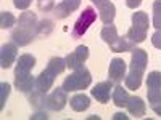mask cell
I'll return each mask as SVG.
<instances>
[{"label":"cell","instance_id":"obj_1","mask_svg":"<svg viewBox=\"0 0 161 120\" xmlns=\"http://www.w3.org/2000/svg\"><path fill=\"white\" fill-rule=\"evenodd\" d=\"M148 64V55L142 48H134L132 50V58H130V72L124 78L126 87L129 90H139L142 85V78Z\"/></svg>","mask_w":161,"mask_h":120},{"label":"cell","instance_id":"obj_2","mask_svg":"<svg viewBox=\"0 0 161 120\" xmlns=\"http://www.w3.org/2000/svg\"><path fill=\"white\" fill-rule=\"evenodd\" d=\"M148 15L145 11H136L132 13V28L127 31V37L134 43H142L147 38V31H148Z\"/></svg>","mask_w":161,"mask_h":120},{"label":"cell","instance_id":"obj_3","mask_svg":"<svg viewBox=\"0 0 161 120\" xmlns=\"http://www.w3.org/2000/svg\"><path fill=\"white\" fill-rule=\"evenodd\" d=\"M90 83H92V75H90V71L86 68V66H82V68L76 69V71H74V74H71L69 77H66L61 87L69 93V91L86 90Z\"/></svg>","mask_w":161,"mask_h":120},{"label":"cell","instance_id":"obj_4","mask_svg":"<svg viewBox=\"0 0 161 120\" xmlns=\"http://www.w3.org/2000/svg\"><path fill=\"white\" fill-rule=\"evenodd\" d=\"M95 21H97V11L93 10L92 7L84 8V11L80 13V16L76 19V22L73 26V37L74 38H80Z\"/></svg>","mask_w":161,"mask_h":120},{"label":"cell","instance_id":"obj_5","mask_svg":"<svg viewBox=\"0 0 161 120\" xmlns=\"http://www.w3.org/2000/svg\"><path fill=\"white\" fill-rule=\"evenodd\" d=\"M66 91L63 87L61 88H57L53 90L50 95L47 96V101H45V108L50 109V111H63V108L66 106V102H68V96H66Z\"/></svg>","mask_w":161,"mask_h":120},{"label":"cell","instance_id":"obj_6","mask_svg":"<svg viewBox=\"0 0 161 120\" xmlns=\"http://www.w3.org/2000/svg\"><path fill=\"white\" fill-rule=\"evenodd\" d=\"M36 35H37V29H34V28H26V26H19V24H18V28L13 29V32H11L13 42H15L16 45H19V47L29 45L32 40H34Z\"/></svg>","mask_w":161,"mask_h":120},{"label":"cell","instance_id":"obj_7","mask_svg":"<svg viewBox=\"0 0 161 120\" xmlns=\"http://www.w3.org/2000/svg\"><path fill=\"white\" fill-rule=\"evenodd\" d=\"M89 58V48L86 45H79L73 53H69L68 56H66V66H68L69 69H79V68H82L84 62L87 61Z\"/></svg>","mask_w":161,"mask_h":120},{"label":"cell","instance_id":"obj_8","mask_svg":"<svg viewBox=\"0 0 161 120\" xmlns=\"http://www.w3.org/2000/svg\"><path fill=\"white\" fill-rule=\"evenodd\" d=\"M93 5H97V10L100 13V19L103 24H111L116 16V7L110 0H92Z\"/></svg>","mask_w":161,"mask_h":120},{"label":"cell","instance_id":"obj_9","mask_svg":"<svg viewBox=\"0 0 161 120\" xmlns=\"http://www.w3.org/2000/svg\"><path fill=\"white\" fill-rule=\"evenodd\" d=\"M16 55H18V45L15 42L3 43L2 50H0V66H2V69H10L16 59Z\"/></svg>","mask_w":161,"mask_h":120},{"label":"cell","instance_id":"obj_10","mask_svg":"<svg viewBox=\"0 0 161 120\" xmlns=\"http://www.w3.org/2000/svg\"><path fill=\"white\" fill-rule=\"evenodd\" d=\"M126 69H127V66H126L124 59L113 58L111 62H110V69H108L110 80H111V82H114V83L123 82V78H126Z\"/></svg>","mask_w":161,"mask_h":120},{"label":"cell","instance_id":"obj_11","mask_svg":"<svg viewBox=\"0 0 161 120\" xmlns=\"http://www.w3.org/2000/svg\"><path fill=\"white\" fill-rule=\"evenodd\" d=\"M92 96L95 98L98 102H108L110 101V96H111V93H113V83H111V80H108V82H100L97 83L95 87L92 88Z\"/></svg>","mask_w":161,"mask_h":120},{"label":"cell","instance_id":"obj_12","mask_svg":"<svg viewBox=\"0 0 161 120\" xmlns=\"http://www.w3.org/2000/svg\"><path fill=\"white\" fill-rule=\"evenodd\" d=\"M80 7V0H63L61 3H58L53 11H55V16L58 19H64L68 18L73 11H76Z\"/></svg>","mask_w":161,"mask_h":120},{"label":"cell","instance_id":"obj_13","mask_svg":"<svg viewBox=\"0 0 161 120\" xmlns=\"http://www.w3.org/2000/svg\"><path fill=\"white\" fill-rule=\"evenodd\" d=\"M36 66V58L32 55H21L16 62V69L15 75H24V74H31V71Z\"/></svg>","mask_w":161,"mask_h":120},{"label":"cell","instance_id":"obj_14","mask_svg":"<svg viewBox=\"0 0 161 120\" xmlns=\"http://www.w3.org/2000/svg\"><path fill=\"white\" fill-rule=\"evenodd\" d=\"M126 108H127L129 114H130V115H134L136 118L143 117V115H145V111H147V106H145L143 99H142V98H139V96H130Z\"/></svg>","mask_w":161,"mask_h":120},{"label":"cell","instance_id":"obj_15","mask_svg":"<svg viewBox=\"0 0 161 120\" xmlns=\"http://www.w3.org/2000/svg\"><path fill=\"white\" fill-rule=\"evenodd\" d=\"M15 87L23 93H31L36 88V78L31 74L15 75Z\"/></svg>","mask_w":161,"mask_h":120},{"label":"cell","instance_id":"obj_16","mask_svg":"<svg viewBox=\"0 0 161 120\" xmlns=\"http://www.w3.org/2000/svg\"><path fill=\"white\" fill-rule=\"evenodd\" d=\"M53 82H55V77L50 75V74L44 69L42 72L37 75V78H36V88L40 90V91H45V93H47V91L53 87Z\"/></svg>","mask_w":161,"mask_h":120},{"label":"cell","instance_id":"obj_17","mask_svg":"<svg viewBox=\"0 0 161 120\" xmlns=\"http://www.w3.org/2000/svg\"><path fill=\"white\" fill-rule=\"evenodd\" d=\"M111 98H113V102L118 106V108H126L127 102H129V93L127 90H124L121 85H116L113 88V93H111Z\"/></svg>","mask_w":161,"mask_h":120},{"label":"cell","instance_id":"obj_18","mask_svg":"<svg viewBox=\"0 0 161 120\" xmlns=\"http://www.w3.org/2000/svg\"><path fill=\"white\" fill-rule=\"evenodd\" d=\"M100 35H102V38H103V42L108 43L110 47H113V45L118 42V38H119L118 29H116V26H114L113 22H111V24H105V28L102 29Z\"/></svg>","mask_w":161,"mask_h":120},{"label":"cell","instance_id":"obj_19","mask_svg":"<svg viewBox=\"0 0 161 120\" xmlns=\"http://www.w3.org/2000/svg\"><path fill=\"white\" fill-rule=\"evenodd\" d=\"M66 68H68V66H66V59H64V58H52V59L48 61V64H47L45 71H47L50 75L57 77V75L61 74Z\"/></svg>","mask_w":161,"mask_h":120},{"label":"cell","instance_id":"obj_20","mask_svg":"<svg viewBox=\"0 0 161 120\" xmlns=\"http://www.w3.org/2000/svg\"><path fill=\"white\" fill-rule=\"evenodd\" d=\"M71 109L76 112H84L86 109H89L90 106V98L87 95H74L69 101Z\"/></svg>","mask_w":161,"mask_h":120},{"label":"cell","instance_id":"obj_21","mask_svg":"<svg viewBox=\"0 0 161 120\" xmlns=\"http://www.w3.org/2000/svg\"><path fill=\"white\" fill-rule=\"evenodd\" d=\"M45 101H47V96H45V91H40L37 88H34L29 95V102L31 106H34L36 109H42L45 108Z\"/></svg>","mask_w":161,"mask_h":120},{"label":"cell","instance_id":"obj_22","mask_svg":"<svg viewBox=\"0 0 161 120\" xmlns=\"http://www.w3.org/2000/svg\"><path fill=\"white\" fill-rule=\"evenodd\" d=\"M110 48H111V51H114V53H119V51H132L134 48H136V43H134L132 40L126 35V37H119L118 42H116L113 47H110Z\"/></svg>","mask_w":161,"mask_h":120},{"label":"cell","instance_id":"obj_23","mask_svg":"<svg viewBox=\"0 0 161 120\" xmlns=\"http://www.w3.org/2000/svg\"><path fill=\"white\" fill-rule=\"evenodd\" d=\"M18 24L19 26H26V28H34V29H37V16H36V13H32V11H24V13H21L19 15V18H18Z\"/></svg>","mask_w":161,"mask_h":120},{"label":"cell","instance_id":"obj_24","mask_svg":"<svg viewBox=\"0 0 161 120\" xmlns=\"http://www.w3.org/2000/svg\"><path fill=\"white\" fill-rule=\"evenodd\" d=\"M147 88L148 90L161 88V72L153 71V72L148 74V77H147Z\"/></svg>","mask_w":161,"mask_h":120},{"label":"cell","instance_id":"obj_25","mask_svg":"<svg viewBox=\"0 0 161 120\" xmlns=\"http://www.w3.org/2000/svg\"><path fill=\"white\" fill-rule=\"evenodd\" d=\"M15 22H16V18L13 16L10 11H2V13H0V28H2V29L13 28Z\"/></svg>","mask_w":161,"mask_h":120},{"label":"cell","instance_id":"obj_26","mask_svg":"<svg viewBox=\"0 0 161 120\" xmlns=\"http://www.w3.org/2000/svg\"><path fill=\"white\" fill-rule=\"evenodd\" d=\"M153 28L156 31L161 29V0L153 2Z\"/></svg>","mask_w":161,"mask_h":120},{"label":"cell","instance_id":"obj_27","mask_svg":"<svg viewBox=\"0 0 161 120\" xmlns=\"http://www.w3.org/2000/svg\"><path fill=\"white\" fill-rule=\"evenodd\" d=\"M53 31V21L50 19H42L37 24V35H48Z\"/></svg>","mask_w":161,"mask_h":120},{"label":"cell","instance_id":"obj_28","mask_svg":"<svg viewBox=\"0 0 161 120\" xmlns=\"http://www.w3.org/2000/svg\"><path fill=\"white\" fill-rule=\"evenodd\" d=\"M8 95H10V85L7 82H3L2 85H0V111H3Z\"/></svg>","mask_w":161,"mask_h":120},{"label":"cell","instance_id":"obj_29","mask_svg":"<svg viewBox=\"0 0 161 120\" xmlns=\"http://www.w3.org/2000/svg\"><path fill=\"white\" fill-rule=\"evenodd\" d=\"M37 7L40 11L48 13L55 8V0H37Z\"/></svg>","mask_w":161,"mask_h":120},{"label":"cell","instance_id":"obj_30","mask_svg":"<svg viewBox=\"0 0 161 120\" xmlns=\"http://www.w3.org/2000/svg\"><path fill=\"white\" fill-rule=\"evenodd\" d=\"M148 102H150V106H155V104L161 102V88L148 90Z\"/></svg>","mask_w":161,"mask_h":120},{"label":"cell","instance_id":"obj_31","mask_svg":"<svg viewBox=\"0 0 161 120\" xmlns=\"http://www.w3.org/2000/svg\"><path fill=\"white\" fill-rule=\"evenodd\" d=\"M31 3H32V0H13V5L18 10H28Z\"/></svg>","mask_w":161,"mask_h":120},{"label":"cell","instance_id":"obj_32","mask_svg":"<svg viewBox=\"0 0 161 120\" xmlns=\"http://www.w3.org/2000/svg\"><path fill=\"white\" fill-rule=\"evenodd\" d=\"M152 43H153L155 48L161 50V29H158V31L152 35Z\"/></svg>","mask_w":161,"mask_h":120},{"label":"cell","instance_id":"obj_33","mask_svg":"<svg viewBox=\"0 0 161 120\" xmlns=\"http://www.w3.org/2000/svg\"><path fill=\"white\" fill-rule=\"evenodd\" d=\"M140 3H142V0H126V5L129 8H132V10H136L137 7H140Z\"/></svg>","mask_w":161,"mask_h":120},{"label":"cell","instance_id":"obj_34","mask_svg":"<svg viewBox=\"0 0 161 120\" xmlns=\"http://www.w3.org/2000/svg\"><path fill=\"white\" fill-rule=\"evenodd\" d=\"M36 118H44V120H47V118H48V115H47V112L39 111V112H36L34 115H31V120H36Z\"/></svg>","mask_w":161,"mask_h":120},{"label":"cell","instance_id":"obj_35","mask_svg":"<svg viewBox=\"0 0 161 120\" xmlns=\"http://www.w3.org/2000/svg\"><path fill=\"white\" fill-rule=\"evenodd\" d=\"M129 117L126 115V114H123V112H116L114 115H113V120H127Z\"/></svg>","mask_w":161,"mask_h":120},{"label":"cell","instance_id":"obj_36","mask_svg":"<svg viewBox=\"0 0 161 120\" xmlns=\"http://www.w3.org/2000/svg\"><path fill=\"white\" fill-rule=\"evenodd\" d=\"M150 108L155 111V114H156V115H159V117H161V102H158V104H155V106H150Z\"/></svg>","mask_w":161,"mask_h":120}]
</instances>
